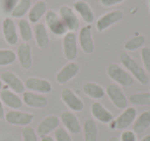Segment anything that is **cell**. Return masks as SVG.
<instances>
[{
  "instance_id": "6da1fadb",
  "label": "cell",
  "mask_w": 150,
  "mask_h": 141,
  "mask_svg": "<svg viewBox=\"0 0 150 141\" xmlns=\"http://www.w3.org/2000/svg\"><path fill=\"white\" fill-rule=\"evenodd\" d=\"M119 60H120L121 64L123 65V67L127 68L129 74L136 80L139 81L141 85H147L149 83V76H148L145 69L140 66L137 61L134 60L129 55H127V53H122L119 56Z\"/></svg>"
},
{
  "instance_id": "7a4b0ae2",
  "label": "cell",
  "mask_w": 150,
  "mask_h": 141,
  "mask_svg": "<svg viewBox=\"0 0 150 141\" xmlns=\"http://www.w3.org/2000/svg\"><path fill=\"white\" fill-rule=\"evenodd\" d=\"M107 74L113 81L116 83V85H121V87H132L135 83V78L127 70H125L122 67L115 63L110 64L107 67Z\"/></svg>"
},
{
  "instance_id": "3957f363",
  "label": "cell",
  "mask_w": 150,
  "mask_h": 141,
  "mask_svg": "<svg viewBox=\"0 0 150 141\" xmlns=\"http://www.w3.org/2000/svg\"><path fill=\"white\" fill-rule=\"evenodd\" d=\"M136 118H137V109L132 106H127L123 111L115 118L112 122L109 124V128L112 130H127L131 125L134 124Z\"/></svg>"
},
{
  "instance_id": "277c9868",
  "label": "cell",
  "mask_w": 150,
  "mask_h": 141,
  "mask_svg": "<svg viewBox=\"0 0 150 141\" xmlns=\"http://www.w3.org/2000/svg\"><path fill=\"white\" fill-rule=\"evenodd\" d=\"M106 94L112 104L118 109H125L129 104L127 96L120 87L116 83H110L106 89Z\"/></svg>"
},
{
  "instance_id": "5b68a950",
  "label": "cell",
  "mask_w": 150,
  "mask_h": 141,
  "mask_svg": "<svg viewBox=\"0 0 150 141\" xmlns=\"http://www.w3.org/2000/svg\"><path fill=\"white\" fill-rule=\"evenodd\" d=\"M61 99L64 102V104L70 110L75 112H80L83 110L84 103L79 97H78L74 91H72L69 88H65L61 92Z\"/></svg>"
},
{
  "instance_id": "8992f818",
  "label": "cell",
  "mask_w": 150,
  "mask_h": 141,
  "mask_svg": "<svg viewBox=\"0 0 150 141\" xmlns=\"http://www.w3.org/2000/svg\"><path fill=\"white\" fill-rule=\"evenodd\" d=\"M63 51H64L65 58L71 61L75 60L78 54L77 48V37L74 32H67L63 38Z\"/></svg>"
},
{
  "instance_id": "52a82bcc",
  "label": "cell",
  "mask_w": 150,
  "mask_h": 141,
  "mask_svg": "<svg viewBox=\"0 0 150 141\" xmlns=\"http://www.w3.org/2000/svg\"><path fill=\"white\" fill-rule=\"evenodd\" d=\"M45 22L48 29L52 33L57 36L65 35L67 33V28L63 23L62 19L54 11H48L45 14Z\"/></svg>"
},
{
  "instance_id": "ba28073f",
  "label": "cell",
  "mask_w": 150,
  "mask_h": 141,
  "mask_svg": "<svg viewBox=\"0 0 150 141\" xmlns=\"http://www.w3.org/2000/svg\"><path fill=\"white\" fill-rule=\"evenodd\" d=\"M5 120L8 124L13 126H29L34 120V115L30 112L11 110L5 114Z\"/></svg>"
},
{
  "instance_id": "9c48e42d",
  "label": "cell",
  "mask_w": 150,
  "mask_h": 141,
  "mask_svg": "<svg viewBox=\"0 0 150 141\" xmlns=\"http://www.w3.org/2000/svg\"><path fill=\"white\" fill-rule=\"evenodd\" d=\"M79 70H80V67L77 63L73 62V61L67 63V64L57 73V76H56L57 83H60V85L67 83L68 81H70L71 79H73L78 74Z\"/></svg>"
},
{
  "instance_id": "30bf717a",
  "label": "cell",
  "mask_w": 150,
  "mask_h": 141,
  "mask_svg": "<svg viewBox=\"0 0 150 141\" xmlns=\"http://www.w3.org/2000/svg\"><path fill=\"white\" fill-rule=\"evenodd\" d=\"M60 120L64 125L65 129L71 134H78L81 131V125L74 112L66 110L61 113Z\"/></svg>"
},
{
  "instance_id": "8fae6325",
  "label": "cell",
  "mask_w": 150,
  "mask_h": 141,
  "mask_svg": "<svg viewBox=\"0 0 150 141\" xmlns=\"http://www.w3.org/2000/svg\"><path fill=\"white\" fill-rule=\"evenodd\" d=\"M123 18V13L121 11H113L110 13H107L106 15L102 16L100 19L97 21L96 28L98 31L103 32L108 29L110 26L116 24L117 22L121 21Z\"/></svg>"
},
{
  "instance_id": "7c38bea8",
  "label": "cell",
  "mask_w": 150,
  "mask_h": 141,
  "mask_svg": "<svg viewBox=\"0 0 150 141\" xmlns=\"http://www.w3.org/2000/svg\"><path fill=\"white\" fill-rule=\"evenodd\" d=\"M60 18L62 19L63 23L65 24L67 30H70L71 32H74L79 28V20L77 16L69 6H62L60 9Z\"/></svg>"
},
{
  "instance_id": "4fadbf2b",
  "label": "cell",
  "mask_w": 150,
  "mask_h": 141,
  "mask_svg": "<svg viewBox=\"0 0 150 141\" xmlns=\"http://www.w3.org/2000/svg\"><path fill=\"white\" fill-rule=\"evenodd\" d=\"M79 44L81 46V50L83 51L86 54H92L95 50V42L93 39V34H92V26L88 25L82 27L79 30Z\"/></svg>"
},
{
  "instance_id": "5bb4252c",
  "label": "cell",
  "mask_w": 150,
  "mask_h": 141,
  "mask_svg": "<svg viewBox=\"0 0 150 141\" xmlns=\"http://www.w3.org/2000/svg\"><path fill=\"white\" fill-rule=\"evenodd\" d=\"M60 118L54 114L52 115H47L46 118H44L41 122L38 124L37 126V134L40 137L46 136V135H50L52 131H54L60 125Z\"/></svg>"
},
{
  "instance_id": "9a60e30c",
  "label": "cell",
  "mask_w": 150,
  "mask_h": 141,
  "mask_svg": "<svg viewBox=\"0 0 150 141\" xmlns=\"http://www.w3.org/2000/svg\"><path fill=\"white\" fill-rule=\"evenodd\" d=\"M91 113L94 116L95 120L102 122V124H110L114 120L113 114L100 102H94L92 104V106H91Z\"/></svg>"
},
{
  "instance_id": "2e32d148",
  "label": "cell",
  "mask_w": 150,
  "mask_h": 141,
  "mask_svg": "<svg viewBox=\"0 0 150 141\" xmlns=\"http://www.w3.org/2000/svg\"><path fill=\"white\" fill-rule=\"evenodd\" d=\"M25 88L29 89L30 91L38 92V93L42 94H48L52 90L50 81L43 78H37V77H30V78L26 79Z\"/></svg>"
},
{
  "instance_id": "e0dca14e",
  "label": "cell",
  "mask_w": 150,
  "mask_h": 141,
  "mask_svg": "<svg viewBox=\"0 0 150 141\" xmlns=\"http://www.w3.org/2000/svg\"><path fill=\"white\" fill-rule=\"evenodd\" d=\"M17 58L22 68L26 69V70L31 68L32 64H33V59H32V48L29 43L24 42V43L20 44V46L18 48Z\"/></svg>"
},
{
  "instance_id": "ac0fdd59",
  "label": "cell",
  "mask_w": 150,
  "mask_h": 141,
  "mask_svg": "<svg viewBox=\"0 0 150 141\" xmlns=\"http://www.w3.org/2000/svg\"><path fill=\"white\" fill-rule=\"evenodd\" d=\"M1 81L11 88L15 93H24L25 83L11 71H4L1 74Z\"/></svg>"
},
{
  "instance_id": "d6986e66",
  "label": "cell",
  "mask_w": 150,
  "mask_h": 141,
  "mask_svg": "<svg viewBox=\"0 0 150 141\" xmlns=\"http://www.w3.org/2000/svg\"><path fill=\"white\" fill-rule=\"evenodd\" d=\"M23 101L27 106L33 108H43L48 103V100L45 96L33 92H24Z\"/></svg>"
},
{
  "instance_id": "ffe728a7",
  "label": "cell",
  "mask_w": 150,
  "mask_h": 141,
  "mask_svg": "<svg viewBox=\"0 0 150 141\" xmlns=\"http://www.w3.org/2000/svg\"><path fill=\"white\" fill-rule=\"evenodd\" d=\"M2 31L5 41L11 46H15L18 42V33L16 29V24L11 18H5L2 22Z\"/></svg>"
},
{
  "instance_id": "44dd1931",
  "label": "cell",
  "mask_w": 150,
  "mask_h": 141,
  "mask_svg": "<svg viewBox=\"0 0 150 141\" xmlns=\"http://www.w3.org/2000/svg\"><path fill=\"white\" fill-rule=\"evenodd\" d=\"M0 100L6 106L13 109H19L23 105V100L19 97L16 93L9 90H3L0 93Z\"/></svg>"
},
{
  "instance_id": "7402d4cb",
  "label": "cell",
  "mask_w": 150,
  "mask_h": 141,
  "mask_svg": "<svg viewBox=\"0 0 150 141\" xmlns=\"http://www.w3.org/2000/svg\"><path fill=\"white\" fill-rule=\"evenodd\" d=\"M82 131H83V138L86 141H98L99 129L94 118H88L84 120Z\"/></svg>"
},
{
  "instance_id": "603a6c76",
  "label": "cell",
  "mask_w": 150,
  "mask_h": 141,
  "mask_svg": "<svg viewBox=\"0 0 150 141\" xmlns=\"http://www.w3.org/2000/svg\"><path fill=\"white\" fill-rule=\"evenodd\" d=\"M150 127V111L145 110L136 118L133 124V131L136 134H142Z\"/></svg>"
},
{
  "instance_id": "cb8c5ba5",
  "label": "cell",
  "mask_w": 150,
  "mask_h": 141,
  "mask_svg": "<svg viewBox=\"0 0 150 141\" xmlns=\"http://www.w3.org/2000/svg\"><path fill=\"white\" fill-rule=\"evenodd\" d=\"M34 35H35L36 43L40 48H46L50 46V36H48L47 30L44 24H36L34 28Z\"/></svg>"
},
{
  "instance_id": "d4e9b609",
  "label": "cell",
  "mask_w": 150,
  "mask_h": 141,
  "mask_svg": "<svg viewBox=\"0 0 150 141\" xmlns=\"http://www.w3.org/2000/svg\"><path fill=\"white\" fill-rule=\"evenodd\" d=\"M73 6H74L75 11L79 14L80 17L82 18V20L84 22H86L88 24L94 22V11H93V9H91V6L86 2H84V1H76V2H74Z\"/></svg>"
},
{
  "instance_id": "484cf974",
  "label": "cell",
  "mask_w": 150,
  "mask_h": 141,
  "mask_svg": "<svg viewBox=\"0 0 150 141\" xmlns=\"http://www.w3.org/2000/svg\"><path fill=\"white\" fill-rule=\"evenodd\" d=\"M83 92L86 96H88V97L92 98V99H96V100L102 99L105 96V94H106V92L104 91V89H103L100 85H98V83H92V81L84 83Z\"/></svg>"
},
{
  "instance_id": "4316f807",
  "label": "cell",
  "mask_w": 150,
  "mask_h": 141,
  "mask_svg": "<svg viewBox=\"0 0 150 141\" xmlns=\"http://www.w3.org/2000/svg\"><path fill=\"white\" fill-rule=\"evenodd\" d=\"M46 9H47V5L44 1L42 0L37 1L29 11V15H28L29 21L32 23H37L43 17L44 14H46Z\"/></svg>"
},
{
  "instance_id": "83f0119b",
  "label": "cell",
  "mask_w": 150,
  "mask_h": 141,
  "mask_svg": "<svg viewBox=\"0 0 150 141\" xmlns=\"http://www.w3.org/2000/svg\"><path fill=\"white\" fill-rule=\"evenodd\" d=\"M31 0H19V2L15 5L11 11V17L13 18H22L28 13L31 7Z\"/></svg>"
},
{
  "instance_id": "f1b7e54d",
  "label": "cell",
  "mask_w": 150,
  "mask_h": 141,
  "mask_svg": "<svg viewBox=\"0 0 150 141\" xmlns=\"http://www.w3.org/2000/svg\"><path fill=\"white\" fill-rule=\"evenodd\" d=\"M19 30H20V35H21L22 39L25 42H28L32 39L33 36V32H32V28L30 26V23L25 19H22L19 21Z\"/></svg>"
},
{
  "instance_id": "f546056e",
  "label": "cell",
  "mask_w": 150,
  "mask_h": 141,
  "mask_svg": "<svg viewBox=\"0 0 150 141\" xmlns=\"http://www.w3.org/2000/svg\"><path fill=\"white\" fill-rule=\"evenodd\" d=\"M129 101L133 105L148 106L150 105V93H135L129 96Z\"/></svg>"
},
{
  "instance_id": "4dcf8cb0",
  "label": "cell",
  "mask_w": 150,
  "mask_h": 141,
  "mask_svg": "<svg viewBox=\"0 0 150 141\" xmlns=\"http://www.w3.org/2000/svg\"><path fill=\"white\" fill-rule=\"evenodd\" d=\"M17 59V55L11 50H0V66L13 64Z\"/></svg>"
},
{
  "instance_id": "1f68e13d",
  "label": "cell",
  "mask_w": 150,
  "mask_h": 141,
  "mask_svg": "<svg viewBox=\"0 0 150 141\" xmlns=\"http://www.w3.org/2000/svg\"><path fill=\"white\" fill-rule=\"evenodd\" d=\"M144 43H145V37L142 35H137L132 37L131 39H129L125 42V48L127 51H136L141 46H143Z\"/></svg>"
},
{
  "instance_id": "d6a6232c",
  "label": "cell",
  "mask_w": 150,
  "mask_h": 141,
  "mask_svg": "<svg viewBox=\"0 0 150 141\" xmlns=\"http://www.w3.org/2000/svg\"><path fill=\"white\" fill-rule=\"evenodd\" d=\"M23 141H38V134L32 127L26 126L22 130Z\"/></svg>"
},
{
  "instance_id": "836d02e7",
  "label": "cell",
  "mask_w": 150,
  "mask_h": 141,
  "mask_svg": "<svg viewBox=\"0 0 150 141\" xmlns=\"http://www.w3.org/2000/svg\"><path fill=\"white\" fill-rule=\"evenodd\" d=\"M54 140L56 141H72L69 132L63 127H58L54 130Z\"/></svg>"
},
{
  "instance_id": "e575fe53",
  "label": "cell",
  "mask_w": 150,
  "mask_h": 141,
  "mask_svg": "<svg viewBox=\"0 0 150 141\" xmlns=\"http://www.w3.org/2000/svg\"><path fill=\"white\" fill-rule=\"evenodd\" d=\"M141 59L143 61L145 71L150 73V48L145 46L141 51Z\"/></svg>"
},
{
  "instance_id": "d590c367",
  "label": "cell",
  "mask_w": 150,
  "mask_h": 141,
  "mask_svg": "<svg viewBox=\"0 0 150 141\" xmlns=\"http://www.w3.org/2000/svg\"><path fill=\"white\" fill-rule=\"evenodd\" d=\"M120 141H138L137 135L133 130H125L120 135Z\"/></svg>"
},
{
  "instance_id": "8d00e7d4",
  "label": "cell",
  "mask_w": 150,
  "mask_h": 141,
  "mask_svg": "<svg viewBox=\"0 0 150 141\" xmlns=\"http://www.w3.org/2000/svg\"><path fill=\"white\" fill-rule=\"evenodd\" d=\"M122 1L123 0H101V3L104 6H113V5L122 2Z\"/></svg>"
},
{
  "instance_id": "74e56055",
  "label": "cell",
  "mask_w": 150,
  "mask_h": 141,
  "mask_svg": "<svg viewBox=\"0 0 150 141\" xmlns=\"http://www.w3.org/2000/svg\"><path fill=\"white\" fill-rule=\"evenodd\" d=\"M40 141H56V140L52 136H50V135H46V136H42Z\"/></svg>"
},
{
  "instance_id": "f35d334b",
  "label": "cell",
  "mask_w": 150,
  "mask_h": 141,
  "mask_svg": "<svg viewBox=\"0 0 150 141\" xmlns=\"http://www.w3.org/2000/svg\"><path fill=\"white\" fill-rule=\"evenodd\" d=\"M3 114H4V108H3V104L0 100V118H3Z\"/></svg>"
},
{
  "instance_id": "ab89813d",
  "label": "cell",
  "mask_w": 150,
  "mask_h": 141,
  "mask_svg": "<svg viewBox=\"0 0 150 141\" xmlns=\"http://www.w3.org/2000/svg\"><path fill=\"white\" fill-rule=\"evenodd\" d=\"M140 141H150V134L145 135V136H144Z\"/></svg>"
},
{
  "instance_id": "60d3db41",
  "label": "cell",
  "mask_w": 150,
  "mask_h": 141,
  "mask_svg": "<svg viewBox=\"0 0 150 141\" xmlns=\"http://www.w3.org/2000/svg\"><path fill=\"white\" fill-rule=\"evenodd\" d=\"M108 141H120V140H119L118 137H112V138H110Z\"/></svg>"
},
{
  "instance_id": "b9f144b4",
  "label": "cell",
  "mask_w": 150,
  "mask_h": 141,
  "mask_svg": "<svg viewBox=\"0 0 150 141\" xmlns=\"http://www.w3.org/2000/svg\"><path fill=\"white\" fill-rule=\"evenodd\" d=\"M2 89V81H1V79H0V90Z\"/></svg>"
},
{
  "instance_id": "7bdbcfd3",
  "label": "cell",
  "mask_w": 150,
  "mask_h": 141,
  "mask_svg": "<svg viewBox=\"0 0 150 141\" xmlns=\"http://www.w3.org/2000/svg\"><path fill=\"white\" fill-rule=\"evenodd\" d=\"M149 90H150V87H149Z\"/></svg>"
}]
</instances>
